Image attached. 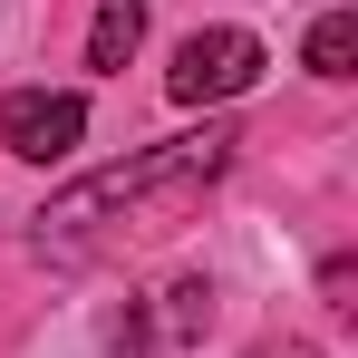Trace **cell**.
Returning <instances> with one entry per match:
<instances>
[{"label": "cell", "mask_w": 358, "mask_h": 358, "mask_svg": "<svg viewBox=\"0 0 358 358\" xmlns=\"http://www.w3.org/2000/svg\"><path fill=\"white\" fill-rule=\"evenodd\" d=\"M78 136H87V97H68V87H20V97L0 107V145L29 155V165L78 155Z\"/></svg>", "instance_id": "3"}, {"label": "cell", "mask_w": 358, "mask_h": 358, "mask_svg": "<svg viewBox=\"0 0 358 358\" xmlns=\"http://www.w3.org/2000/svg\"><path fill=\"white\" fill-rule=\"evenodd\" d=\"M349 59H358V20L329 10V20L310 29V78H349Z\"/></svg>", "instance_id": "5"}, {"label": "cell", "mask_w": 358, "mask_h": 358, "mask_svg": "<svg viewBox=\"0 0 358 358\" xmlns=\"http://www.w3.org/2000/svg\"><path fill=\"white\" fill-rule=\"evenodd\" d=\"M252 78H262V39H252V29H194L175 49V68H165V87H175L184 107H223Z\"/></svg>", "instance_id": "2"}, {"label": "cell", "mask_w": 358, "mask_h": 358, "mask_svg": "<svg viewBox=\"0 0 358 358\" xmlns=\"http://www.w3.org/2000/svg\"><path fill=\"white\" fill-rule=\"evenodd\" d=\"M262 358H320V349H310V339H281V349H262Z\"/></svg>", "instance_id": "6"}, {"label": "cell", "mask_w": 358, "mask_h": 358, "mask_svg": "<svg viewBox=\"0 0 358 358\" xmlns=\"http://www.w3.org/2000/svg\"><path fill=\"white\" fill-rule=\"evenodd\" d=\"M145 39V0H97V29H87V68H126Z\"/></svg>", "instance_id": "4"}, {"label": "cell", "mask_w": 358, "mask_h": 358, "mask_svg": "<svg viewBox=\"0 0 358 358\" xmlns=\"http://www.w3.org/2000/svg\"><path fill=\"white\" fill-rule=\"evenodd\" d=\"M233 165V136L203 126V136H165V145H136L126 165L68 184L59 203L39 213V262H97L136 233H175L194 213V194Z\"/></svg>", "instance_id": "1"}]
</instances>
